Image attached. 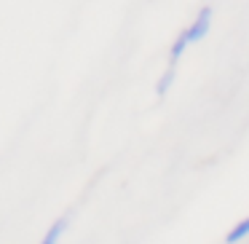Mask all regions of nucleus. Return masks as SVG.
<instances>
[{
	"label": "nucleus",
	"mask_w": 249,
	"mask_h": 244,
	"mask_svg": "<svg viewBox=\"0 0 249 244\" xmlns=\"http://www.w3.org/2000/svg\"><path fill=\"white\" fill-rule=\"evenodd\" d=\"M209 27H212V8H201V14L193 19V24L185 30L188 43H198V40H204L206 33H209Z\"/></svg>",
	"instance_id": "obj_1"
},
{
	"label": "nucleus",
	"mask_w": 249,
	"mask_h": 244,
	"mask_svg": "<svg viewBox=\"0 0 249 244\" xmlns=\"http://www.w3.org/2000/svg\"><path fill=\"white\" fill-rule=\"evenodd\" d=\"M172 81H174V65H169V70L163 73V78L158 81V97H163V94L169 92V86H172Z\"/></svg>",
	"instance_id": "obj_4"
},
{
	"label": "nucleus",
	"mask_w": 249,
	"mask_h": 244,
	"mask_svg": "<svg viewBox=\"0 0 249 244\" xmlns=\"http://www.w3.org/2000/svg\"><path fill=\"white\" fill-rule=\"evenodd\" d=\"M247 236H249V217H244L238 225H233V231L225 236V242L228 244H236V242H241V239H247Z\"/></svg>",
	"instance_id": "obj_3"
},
{
	"label": "nucleus",
	"mask_w": 249,
	"mask_h": 244,
	"mask_svg": "<svg viewBox=\"0 0 249 244\" xmlns=\"http://www.w3.org/2000/svg\"><path fill=\"white\" fill-rule=\"evenodd\" d=\"M67 223H70V217H59V220H54L49 225V231L43 233V239H40L38 244H59L62 233L67 231Z\"/></svg>",
	"instance_id": "obj_2"
}]
</instances>
